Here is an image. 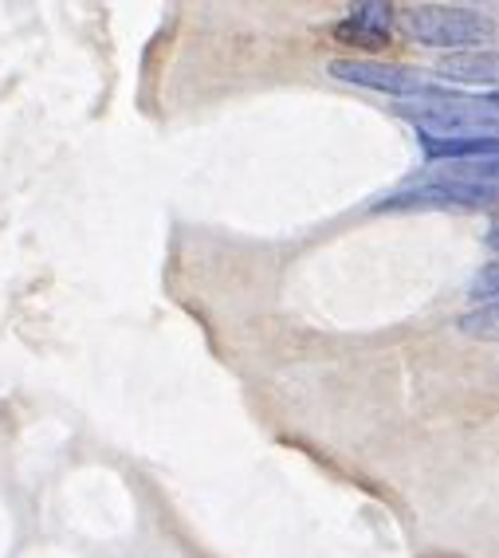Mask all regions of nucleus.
Here are the masks:
<instances>
[{"label": "nucleus", "instance_id": "39448f33", "mask_svg": "<svg viewBox=\"0 0 499 558\" xmlns=\"http://www.w3.org/2000/svg\"><path fill=\"white\" fill-rule=\"evenodd\" d=\"M437 71L464 87H499V51H452L437 63Z\"/></svg>", "mask_w": 499, "mask_h": 558}, {"label": "nucleus", "instance_id": "0eeeda50", "mask_svg": "<svg viewBox=\"0 0 499 558\" xmlns=\"http://www.w3.org/2000/svg\"><path fill=\"white\" fill-rule=\"evenodd\" d=\"M350 24H358V28H366V32H378V36H390L393 9L390 4H378V0L354 4V9H350Z\"/></svg>", "mask_w": 499, "mask_h": 558}, {"label": "nucleus", "instance_id": "f257e3e1", "mask_svg": "<svg viewBox=\"0 0 499 558\" xmlns=\"http://www.w3.org/2000/svg\"><path fill=\"white\" fill-rule=\"evenodd\" d=\"M405 119L417 122L421 134L429 138H479V134H499V99H417L413 107H398Z\"/></svg>", "mask_w": 499, "mask_h": 558}, {"label": "nucleus", "instance_id": "7ed1b4c3", "mask_svg": "<svg viewBox=\"0 0 499 558\" xmlns=\"http://www.w3.org/2000/svg\"><path fill=\"white\" fill-rule=\"evenodd\" d=\"M499 201V190L476 185V181H452L429 170L425 181L401 185L390 197L374 201V209H488Z\"/></svg>", "mask_w": 499, "mask_h": 558}, {"label": "nucleus", "instance_id": "9d476101", "mask_svg": "<svg viewBox=\"0 0 499 558\" xmlns=\"http://www.w3.org/2000/svg\"><path fill=\"white\" fill-rule=\"evenodd\" d=\"M488 248L499 256V225H491V229H488Z\"/></svg>", "mask_w": 499, "mask_h": 558}, {"label": "nucleus", "instance_id": "6e6552de", "mask_svg": "<svg viewBox=\"0 0 499 558\" xmlns=\"http://www.w3.org/2000/svg\"><path fill=\"white\" fill-rule=\"evenodd\" d=\"M468 295L479 303V307H499V264H488V268H479V276L472 279Z\"/></svg>", "mask_w": 499, "mask_h": 558}, {"label": "nucleus", "instance_id": "1a4fd4ad", "mask_svg": "<svg viewBox=\"0 0 499 558\" xmlns=\"http://www.w3.org/2000/svg\"><path fill=\"white\" fill-rule=\"evenodd\" d=\"M334 36H339V40H346V44H362V48H386V44H390V36L366 32V28H358V24H350V21H342L339 28H334Z\"/></svg>", "mask_w": 499, "mask_h": 558}, {"label": "nucleus", "instance_id": "20e7f679", "mask_svg": "<svg viewBox=\"0 0 499 558\" xmlns=\"http://www.w3.org/2000/svg\"><path fill=\"white\" fill-rule=\"evenodd\" d=\"M330 80L354 83V87L386 90V95H401V99H452L457 90L429 83L421 71L398 68V63H374V60H330Z\"/></svg>", "mask_w": 499, "mask_h": 558}, {"label": "nucleus", "instance_id": "f03ea898", "mask_svg": "<svg viewBox=\"0 0 499 558\" xmlns=\"http://www.w3.org/2000/svg\"><path fill=\"white\" fill-rule=\"evenodd\" d=\"M405 32L413 40L429 44V48H472L488 44L496 36V21L484 12L472 9H452V4H417L405 16Z\"/></svg>", "mask_w": 499, "mask_h": 558}, {"label": "nucleus", "instance_id": "423d86ee", "mask_svg": "<svg viewBox=\"0 0 499 558\" xmlns=\"http://www.w3.org/2000/svg\"><path fill=\"white\" fill-rule=\"evenodd\" d=\"M460 335L479 342H499V307H476L460 319Z\"/></svg>", "mask_w": 499, "mask_h": 558}]
</instances>
